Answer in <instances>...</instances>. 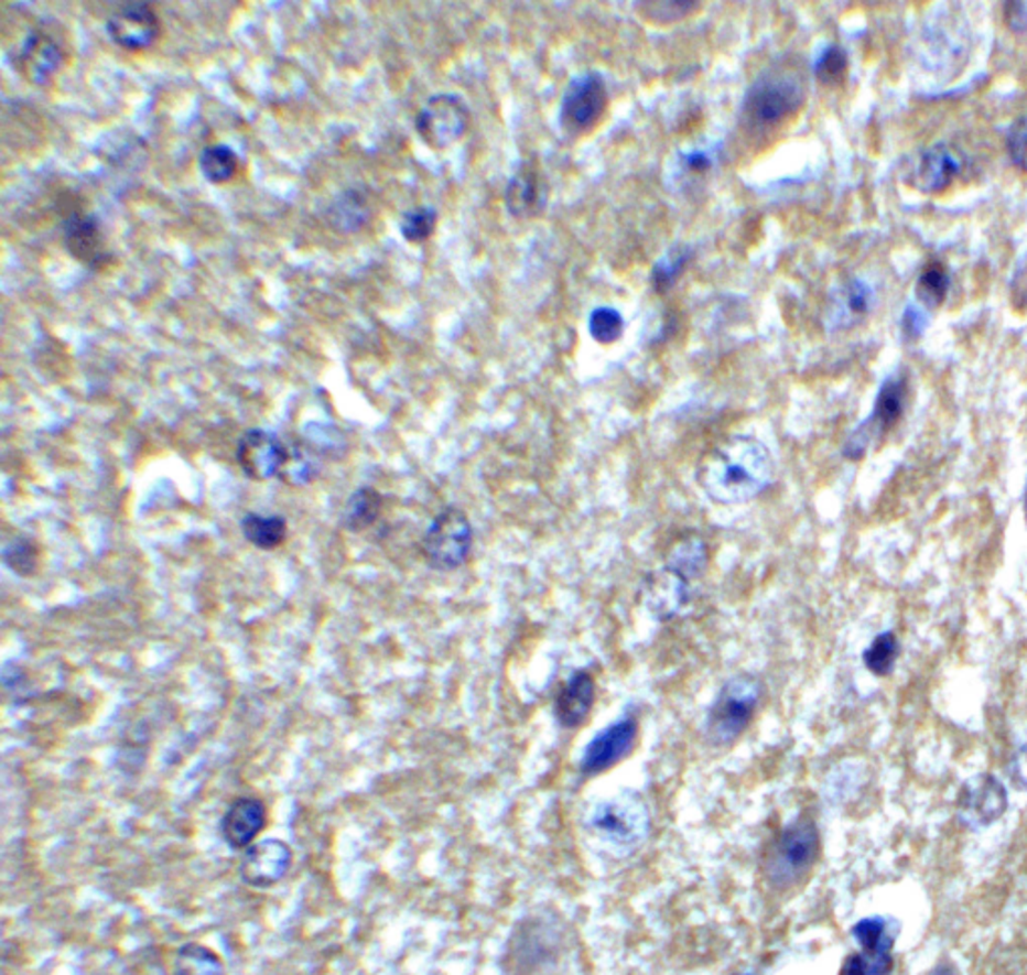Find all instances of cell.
<instances>
[{
	"mask_svg": "<svg viewBox=\"0 0 1027 975\" xmlns=\"http://www.w3.org/2000/svg\"><path fill=\"white\" fill-rule=\"evenodd\" d=\"M775 478L770 449L753 436H733L709 452L696 472L703 492L723 506L747 505Z\"/></svg>",
	"mask_w": 1027,
	"mask_h": 975,
	"instance_id": "obj_1",
	"label": "cell"
},
{
	"mask_svg": "<svg viewBox=\"0 0 1027 975\" xmlns=\"http://www.w3.org/2000/svg\"><path fill=\"white\" fill-rule=\"evenodd\" d=\"M804 102L803 77L793 65L765 68L748 87L743 101V124L750 131H769L785 123Z\"/></svg>",
	"mask_w": 1027,
	"mask_h": 975,
	"instance_id": "obj_2",
	"label": "cell"
},
{
	"mask_svg": "<svg viewBox=\"0 0 1027 975\" xmlns=\"http://www.w3.org/2000/svg\"><path fill=\"white\" fill-rule=\"evenodd\" d=\"M819 849L821 837L813 819L799 817L789 823L765 855L767 881L777 889L793 887L809 874L819 857Z\"/></svg>",
	"mask_w": 1027,
	"mask_h": 975,
	"instance_id": "obj_3",
	"label": "cell"
},
{
	"mask_svg": "<svg viewBox=\"0 0 1027 975\" xmlns=\"http://www.w3.org/2000/svg\"><path fill=\"white\" fill-rule=\"evenodd\" d=\"M588 827L598 839L618 853H633L650 831V813L638 793L623 791L592 809Z\"/></svg>",
	"mask_w": 1027,
	"mask_h": 975,
	"instance_id": "obj_4",
	"label": "cell"
},
{
	"mask_svg": "<svg viewBox=\"0 0 1027 975\" xmlns=\"http://www.w3.org/2000/svg\"><path fill=\"white\" fill-rule=\"evenodd\" d=\"M763 684L753 674L728 679L706 717V735L715 745H731L747 730L757 713Z\"/></svg>",
	"mask_w": 1027,
	"mask_h": 975,
	"instance_id": "obj_5",
	"label": "cell"
},
{
	"mask_svg": "<svg viewBox=\"0 0 1027 975\" xmlns=\"http://www.w3.org/2000/svg\"><path fill=\"white\" fill-rule=\"evenodd\" d=\"M474 546V528L456 506H447L434 518L422 539L425 562L436 571L450 572L464 566Z\"/></svg>",
	"mask_w": 1027,
	"mask_h": 975,
	"instance_id": "obj_6",
	"label": "cell"
},
{
	"mask_svg": "<svg viewBox=\"0 0 1027 975\" xmlns=\"http://www.w3.org/2000/svg\"><path fill=\"white\" fill-rule=\"evenodd\" d=\"M608 107L606 80L601 73L588 71L570 80L560 102V127L570 137L591 133Z\"/></svg>",
	"mask_w": 1027,
	"mask_h": 975,
	"instance_id": "obj_7",
	"label": "cell"
},
{
	"mask_svg": "<svg viewBox=\"0 0 1027 975\" xmlns=\"http://www.w3.org/2000/svg\"><path fill=\"white\" fill-rule=\"evenodd\" d=\"M907 404V378L901 371H895L883 381L873 412L861 424L843 446V456L848 461H860L865 456L873 440L885 436L901 420Z\"/></svg>",
	"mask_w": 1027,
	"mask_h": 975,
	"instance_id": "obj_8",
	"label": "cell"
},
{
	"mask_svg": "<svg viewBox=\"0 0 1027 975\" xmlns=\"http://www.w3.org/2000/svg\"><path fill=\"white\" fill-rule=\"evenodd\" d=\"M469 109L458 95L440 93L425 101L415 117V131L425 145L446 149L466 136Z\"/></svg>",
	"mask_w": 1027,
	"mask_h": 975,
	"instance_id": "obj_9",
	"label": "cell"
},
{
	"mask_svg": "<svg viewBox=\"0 0 1027 975\" xmlns=\"http://www.w3.org/2000/svg\"><path fill=\"white\" fill-rule=\"evenodd\" d=\"M853 938L861 945L860 953L848 955L841 975H889L894 969L895 933L889 920L873 916L853 925Z\"/></svg>",
	"mask_w": 1027,
	"mask_h": 975,
	"instance_id": "obj_10",
	"label": "cell"
},
{
	"mask_svg": "<svg viewBox=\"0 0 1027 975\" xmlns=\"http://www.w3.org/2000/svg\"><path fill=\"white\" fill-rule=\"evenodd\" d=\"M638 739V721L633 715L616 718L606 729L598 730L584 747L579 769L584 777L606 773L633 752Z\"/></svg>",
	"mask_w": 1027,
	"mask_h": 975,
	"instance_id": "obj_11",
	"label": "cell"
},
{
	"mask_svg": "<svg viewBox=\"0 0 1027 975\" xmlns=\"http://www.w3.org/2000/svg\"><path fill=\"white\" fill-rule=\"evenodd\" d=\"M288 456H290V446L278 434L261 430V427H251L244 432L235 449V458H237L239 468L244 470L247 478L257 480V483H266L273 476L280 478Z\"/></svg>",
	"mask_w": 1027,
	"mask_h": 975,
	"instance_id": "obj_12",
	"label": "cell"
},
{
	"mask_svg": "<svg viewBox=\"0 0 1027 975\" xmlns=\"http://www.w3.org/2000/svg\"><path fill=\"white\" fill-rule=\"evenodd\" d=\"M65 65V48L45 24L34 26L24 34L17 48V68L33 85H48Z\"/></svg>",
	"mask_w": 1027,
	"mask_h": 975,
	"instance_id": "obj_13",
	"label": "cell"
},
{
	"mask_svg": "<svg viewBox=\"0 0 1027 975\" xmlns=\"http://www.w3.org/2000/svg\"><path fill=\"white\" fill-rule=\"evenodd\" d=\"M107 33L125 51H145L161 34V19L151 2H125L109 14Z\"/></svg>",
	"mask_w": 1027,
	"mask_h": 975,
	"instance_id": "obj_14",
	"label": "cell"
},
{
	"mask_svg": "<svg viewBox=\"0 0 1027 975\" xmlns=\"http://www.w3.org/2000/svg\"><path fill=\"white\" fill-rule=\"evenodd\" d=\"M63 246L68 256L90 270H105L111 263L107 236L97 215L73 212L63 221Z\"/></svg>",
	"mask_w": 1027,
	"mask_h": 975,
	"instance_id": "obj_15",
	"label": "cell"
},
{
	"mask_svg": "<svg viewBox=\"0 0 1027 975\" xmlns=\"http://www.w3.org/2000/svg\"><path fill=\"white\" fill-rule=\"evenodd\" d=\"M1007 811V791L992 774H977L961 787L960 819L973 830L987 827Z\"/></svg>",
	"mask_w": 1027,
	"mask_h": 975,
	"instance_id": "obj_16",
	"label": "cell"
},
{
	"mask_svg": "<svg viewBox=\"0 0 1027 975\" xmlns=\"http://www.w3.org/2000/svg\"><path fill=\"white\" fill-rule=\"evenodd\" d=\"M293 853L291 847L281 839H263L247 847L241 862L239 875L244 884L253 889H269L278 886L281 879L290 871Z\"/></svg>",
	"mask_w": 1027,
	"mask_h": 975,
	"instance_id": "obj_17",
	"label": "cell"
},
{
	"mask_svg": "<svg viewBox=\"0 0 1027 975\" xmlns=\"http://www.w3.org/2000/svg\"><path fill=\"white\" fill-rule=\"evenodd\" d=\"M691 583L669 568L650 572L640 586V603L650 613V617L660 622L679 617L682 608L691 605Z\"/></svg>",
	"mask_w": 1027,
	"mask_h": 975,
	"instance_id": "obj_18",
	"label": "cell"
},
{
	"mask_svg": "<svg viewBox=\"0 0 1027 975\" xmlns=\"http://www.w3.org/2000/svg\"><path fill=\"white\" fill-rule=\"evenodd\" d=\"M548 197H550V185H548L547 175L540 171L534 163H525L508 181V187L504 193V202L508 214L514 219H534L538 215L544 214L547 209Z\"/></svg>",
	"mask_w": 1027,
	"mask_h": 975,
	"instance_id": "obj_19",
	"label": "cell"
},
{
	"mask_svg": "<svg viewBox=\"0 0 1027 975\" xmlns=\"http://www.w3.org/2000/svg\"><path fill=\"white\" fill-rule=\"evenodd\" d=\"M268 827V808L257 797H237L221 817V837L234 852H246Z\"/></svg>",
	"mask_w": 1027,
	"mask_h": 975,
	"instance_id": "obj_20",
	"label": "cell"
},
{
	"mask_svg": "<svg viewBox=\"0 0 1027 975\" xmlns=\"http://www.w3.org/2000/svg\"><path fill=\"white\" fill-rule=\"evenodd\" d=\"M594 701H596V683L592 674L588 671H576L562 686L554 703V715H556L560 727L564 729L581 727L591 715Z\"/></svg>",
	"mask_w": 1027,
	"mask_h": 975,
	"instance_id": "obj_21",
	"label": "cell"
},
{
	"mask_svg": "<svg viewBox=\"0 0 1027 975\" xmlns=\"http://www.w3.org/2000/svg\"><path fill=\"white\" fill-rule=\"evenodd\" d=\"M961 165L950 147L938 143L923 151L917 159L914 185L923 193H939L948 189L953 180L960 175Z\"/></svg>",
	"mask_w": 1027,
	"mask_h": 975,
	"instance_id": "obj_22",
	"label": "cell"
},
{
	"mask_svg": "<svg viewBox=\"0 0 1027 975\" xmlns=\"http://www.w3.org/2000/svg\"><path fill=\"white\" fill-rule=\"evenodd\" d=\"M709 562H711L709 544L699 534H691V537L679 540L677 544H672V549L667 554L664 568L677 572L679 576L693 583L696 578H703L704 572L709 568Z\"/></svg>",
	"mask_w": 1027,
	"mask_h": 975,
	"instance_id": "obj_23",
	"label": "cell"
},
{
	"mask_svg": "<svg viewBox=\"0 0 1027 975\" xmlns=\"http://www.w3.org/2000/svg\"><path fill=\"white\" fill-rule=\"evenodd\" d=\"M368 195L359 189L342 191L335 197L332 205L327 207V224L334 227L335 231L342 234H356L361 227H366L369 221Z\"/></svg>",
	"mask_w": 1027,
	"mask_h": 975,
	"instance_id": "obj_24",
	"label": "cell"
},
{
	"mask_svg": "<svg viewBox=\"0 0 1027 975\" xmlns=\"http://www.w3.org/2000/svg\"><path fill=\"white\" fill-rule=\"evenodd\" d=\"M241 532L256 549L273 550L288 539V522L281 516L249 512L241 518Z\"/></svg>",
	"mask_w": 1027,
	"mask_h": 975,
	"instance_id": "obj_25",
	"label": "cell"
},
{
	"mask_svg": "<svg viewBox=\"0 0 1027 975\" xmlns=\"http://www.w3.org/2000/svg\"><path fill=\"white\" fill-rule=\"evenodd\" d=\"M383 508V496L371 486H364L347 498L344 524L352 532H364L376 524Z\"/></svg>",
	"mask_w": 1027,
	"mask_h": 975,
	"instance_id": "obj_26",
	"label": "cell"
},
{
	"mask_svg": "<svg viewBox=\"0 0 1027 975\" xmlns=\"http://www.w3.org/2000/svg\"><path fill=\"white\" fill-rule=\"evenodd\" d=\"M237 169H239L237 153L224 143L205 147L199 155V171L203 177L213 185L229 183L237 175Z\"/></svg>",
	"mask_w": 1027,
	"mask_h": 975,
	"instance_id": "obj_27",
	"label": "cell"
},
{
	"mask_svg": "<svg viewBox=\"0 0 1027 975\" xmlns=\"http://www.w3.org/2000/svg\"><path fill=\"white\" fill-rule=\"evenodd\" d=\"M175 975H225L219 955L202 943L181 945L175 960Z\"/></svg>",
	"mask_w": 1027,
	"mask_h": 975,
	"instance_id": "obj_28",
	"label": "cell"
},
{
	"mask_svg": "<svg viewBox=\"0 0 1027 975\" xmlns=\"http://www.w3.org/2000/svg\"><path fill=\"white\" fill-rule=\"evenodd\" d=\"M638 14L655 24H672L687 19L689 14L701 9V2L694 0H640L635 4Z\"/></svg>",
	"mask_w": 1027,
	"mask_h": 975,
	"instance_id": "obj_29",
	"label": "cell"
},
{
	"mask_svg": "<svg viewBox=\"0 0 1027 975\" xmlns=\"http://www.w3.org/2000/svg\"><path fill=\"white\" fill-rule=\"evenodd\" d=\"M950 271L945 270L943 263L939 261L929 263L926 270L921 271L916 285L917 300L921 303V307L931 310V307L941 305L950 292Z\"/></svg>",
	"mask_w": 1027,
	"mask_h": 975,
	"instance_id": "obj_30",
	"label": "cell"
},
{
	"mask_svg": "<svg viewBox=\"0 0 1027 975\" xmlns=\"http://www.w3.org/2000/svg\"><path fill=\"white\" fill-rule=\"evenodd\" d=\"M693 259V249L689 246H679L670 249L655 263L650 271V283L659 293L669 292L670 288L681 278L682 271Z\"/></svg>",
	"mask_w": 1027,
	"mask_h": 975,
	"instance_id": "obj_31",
	"label": "cell"
},
{
	"mask_svg": "<svg viewBox=\"0 0 1027 975\" xmlns=\"http://www.w3.org/2000/svg\"><path fill=\"white\" fill-rule=\"evenodd\" d=\"M897 654H899L897 637L894 632H882L863 652V664L875 676H887L894 671Z\"/></svg>",
	"mask_w": 1027,
	"mask_h": 975,
	"instance_id": "obj_32",
	"label": "cell"
},
{
	"mask_svg": "<svg viewBox=\"0 0 1027 975\" xmlns=\"http://www.w3.org/2000/svg\"><path fill=\"white\" fill-rule=\"evenodd\" d=\"M588 332H591L592 339L603 346L615 344L625 334V317L615 307L601 305L592 310L591 317H588Z\"/></svg>",
	"mask_w": 1027,
	"mask_h": 975,
	"instance_id": "obj_33",
	"label": "cell"
},
{
	"mask_svg": "<svg viewBox=\"0 0 1027 975\" xmlns=\"http://www.w3.org/2000/svg\"><path fill=\"white\" fill-rule=\"evenodd\" d=\"M437 224V212L434 207L420 205L406 212L400 221V234L408 243H424L434 236Z\"/></svg>",
	"mask_w": 1027,
	"mask_h": 975,
	"instance_id": "obj_34",
	"label": "cell"
},
{
	"mask_svg": "<svg viewBox=\"0 0 1027 975\" xmlns=\"http://www.w3.org/2000/svg\"><path fill=\"white\" fill-rule=\"evenodd\" d=\"M312 449L302 444L290 446V456L281 470L280 478L290 486H305L317 476V464L312 461Z\"/></svg>",
	"mask_w": 1027,
	"mask_h": 975,
	"instance_id": "obj_35",
	"label": "cell"
},
{
	"mask_svg": "<svg viewBox=\"0 0 1027 975\" xmlns=\"http://www.w3.org/2000/svg\"><path fill=\"white\" fill-rule=\"evenodd\" d=\"M847 67V51L843 46L826 45L813 63V75L821 85H835L845 77Z\"/></svg>",
	"mask_w": 1027,
	"mask_h": 975,
	"instance_id": "obj_36",
	"label": "cell"
},
{
	"mask_svg": "<svg viewBox=\"0 0 1027 975\" xmlns=\"http://www.w3.org/2000/svg\"><path fill=\"white\" fill-rule=\"evenodd\" d=\"M4 562L21 576H33L39 564V549L31 539H14L2 550Z\"/></svg>",
	"mask_w": 1027,
	"mask_h": 975,
	"instance_id": "obj_37",
	"label": "cell"
},
{
	"mask_svg": "<svg viewBox=\"0 0 1027 975\" xmlns=\"http://www.w3.org/2000/svg\"><path fill=\"white\" fill-rule=\"evenodd\" d=\"M875 302V293L865 281L853 280L845 288V297H843V314L847 317H861L869 314V310Z\"/></svg>",
	"mask_w": 1027,
	"mask_h": 975,
	"instance_id": "obj_38",
	"label": "cell"
},
{
	"mask_svg": "<svg viewBox=\"0 0 1027 975\" xmlns=\"http://www.w3.org/2000/svg\"><path fill=\"white\" fill-rule=\"evenodd\" d=\"M1007 155L1014 167L1027 173V119H1019L1012 124L1007 136Z\"/></svg>",
	"mask_w": 1027,
	"mask_h": 975,
	"instance_id": "obj_39",
	"label": "cell"
},
{
	"mask_svg": "<svg viewBox=\"0 0 1027 975\" xmlns=\"http://www.w3.org/2000/svg\"><path fill=\"white\" fill-rule=\"evenodd\" d=\"M927 324H929V319H927L926 307H921V305H907L905 307L904 315H901V332H904L905 339H917V337L923 336Z\"/></svg>",
	"mask_w": 1027,
	"mask_h": 975,
	"instance_id": "obj_40",
	"label": "cell"
},
{
	"mask_svg": "<svg viewBox=\"0 0 1027 975\" xmlns=\"http://www.w3.org/2000/svg\"><path fill=\"white\" fill-rule=\"evenodd\" d=\"M1005 23L1016 31V33H1026L1027 31V2H1005L1004 4Z\"/></svg>",
	"mask_w": 1027,
	"mask_h": 975,
	"instance_id": "obj_41",
	"label": "cell"
},
{
	"mask_svg": "<svg viewBox=\"0 0 1027 975\" xmlns=\"http://www.w3.org/2000/svg\"><path fill=\"white\" fill-rule=\"evenodd\" d=\"M1009 779L1019 791H1027V743L1017 749L1012 765H1009Z\"/></svg>",
	"mask_w": 1027,
	"mask_h": 975,
	"instance_id": "obj_42",
	"label": "cell"
},
{
	"mask_svg": "<svg viewBox=\"0 0 1027 975\" xmlns=\"http://www.w3.org/2000/svg\"><path fill=\"white\" fill-rule=\"evenodd\" d=\"M682 165L687 167V171H691L694 175H704L709 173L715 161L713 158L706 153V151H691V153H682Z\"/></svg>",
	"mask_w": 1027,
	"mask_h": 975,
	"instance_id": "obj_43",
	"label": "cell"
},
{
	"mask_svg": "<svg viewBox=\"0 0 1027 975\" xmlns=\"http://www.w3.org/2000/svg\"><path fill=\"white\" fill-rule=\"evenodd\" d=\"M1012 293H1014L1012 297L1017 307H1027V258L1024 266L1017 270L1014 283H1012Z\"/></svg>",
	"mask_w": 1027,
	"mask_h": 975,
	"instance_id": "obj_44",
	"label": "cell"
},
{
	"mask_svg": "<svg viewBox=\"0 0 1027 975\" xmlns=\"http://www.w3.org/2000/svg\"><path fill=\"white\" fill-rule=\"evenodd\" d=\"M929 975H960V974H958V969H955L953 965L948 964V962H943V964L936 965V967H933V972H931V974Z\"/></svg>",
	"mask_w": 1027,
	"mask_h": 975,
	"instance_id": "obj_45",
	"label": "cell"
},
{
	"mask_svg": "<svg viewBox=\"0 0 1027 975\" xmlns=\"http://www.w3.org/2000/svg\"><path fill=\"white\" fill-rule=\"evenodd\" d=\"M1024 516H1026V522H1027V484H1026V494H1024Z\"/></svg>",
	"mask_w": 1027,
	"mask_h": 975,
	"instance_id": "obj_46",
	"label": "cell"
}]
</instances>
